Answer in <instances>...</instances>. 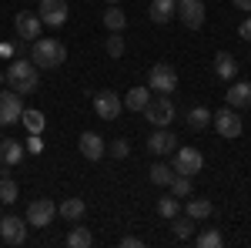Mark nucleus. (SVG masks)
<instances>
[{
	"label": "nucleus",
	"mask_w": 251,
	"mask_h": 248,
	"mask_svg": "<svg viewBox=\"0 0 251 248\" xmlns=\"http://www.w3.org/2000/svg\"><path fill=\"white\" fill-rule=\"evenodd\" d=\"M84 211H87L84 198H67V201H60V205H57V215H60V218H67V221H80Z\"/></svg>",
	"instance_id": "aec40b11"
},
{
	"label": "nucleus",
	"mask_w": 251,
	"mask_h": 248,
	"mask_svg": "<svg viewBox=\"0 0 251 248\" xmlns=\"http://www.w3.org/2000/svg\"><path fill=\"white\" fill-rule=\"evenodd\" d=\"M234 7H238V10H251V0H231Z\"/></svg>",
	"instance_id": "4c0bfd02"
},
{
	"label": "nucleus",
	"mask_w": 251,
	"mask_h": 248,
	"mask_svg": "<svg viewBox=\"0 0 251 248\" xmlns=\"http://www.w3.org/2000/svg\"><path fill=\"white\" fill-rule=\"evenodd\" d=\"M211 111H208V108H204V104H198V108H191V111H188V117H184V121H188V128H191V131H204V128H211Z\"/></svg>",
	"instance_id": "412c9836"
},
{
	"label": "nucleus",
	"mask_w": 251,
	"mask_h": 248,
	"mask_svg": "<svg viewBox=\"0 0 251 248\" xmlns=\"http://www.w3.org/2000/svg\"><path fill=\"white\" fill-rule=\"evenodd\" d=\"M0 218H3V215H0Z\"/></svg>",
	"instance_id": "79ce46f5"
},
{
	"label": "nucleus",
	"mask_w": 251,
	"mask_h": 248,
	"mask_svg": "<svg viewBox=\"0 0 251 248\" xmlns=\"http://www.w3.org/2000/svg\"><path fill=\"white\" fill-rule=\"evenodd\" d=\"M141 114L148 117L154 128H168L177 111H174V101L168 94H151V101L144 104V111H141Z\"/></svg>",
	"instance_id": "7ed1b4c3"
},
{
	"label": "nucleus",
	"mask_w": 251,
	"mask_h": 248,
	"mask_svg": "<svg viewBox=\"0 0 251 248\" xmlns=\"http://www.w3.org/2000/svg\"><path fill=\"white\" fill-rule=\"evenodd\" d=\"M30 60L37 64V71H57L67 60V47L54 37H37L30 40Z\"/></svg>",
	"instance_id": "f03ea898"
},
{
	"label": "nucleus",
	"mask_w": 251,
	"mask_h": 248,
	"mask_svg": "<svg viewBox=\"0 0 251 248\" xmlns=\"http://www.w3.org/2000/svg\"><path fill=\"white\" fill-rule=\"evenodd\" d=\"M171 235L177 238V242H188L194 235V218H188V215H174L171 218Z\"/></svg>",
	"instance_id": "b1692460"
},
{
	"label": "nucleus",
	"mask_w": 251,
	"mask_h": 248,
	"mask_svg": "<svg viewBox=\"0 0 251 248\" xmlns=\"http://www.w3.org/2000/svg\"><path fill=\"white\" fill-rule=\"evenodd\" d=\"M225 97H228V108H238V111H241V108H248V104H251V84H245V81H234Z\"/></svg>",
	"instance_id": "a211bd4d"
},
{
	"label": "nucleus",
	"mask_w": 251,
	"mask_h": 248,
	"mask_svg": "<svg viewBox=\"0 0 251 248\" xmlns=\"http://www.w3.org/2000/svg\"><path fill=\"white\" fill-rule=\"evenodd\" d=\"M40 14V24H47V27H64L67 24V14H71V7L64 3V0H40L37 7Z\"/></svg>",
	"instance_id": "9b49d317"
},
{
	"label": "nucleus",
	"mask_w": 251,
	"mask_h": 248,
	"mask_svg": "<svg viewBox=\"0 0 251 248\" xmlns=\"http://www.w3.org/2000/svg\"><path fill=\"white\" fill-rule=\"evenodd\" d=\"M121 245H124V248H141L144 242H141L137 235H127V238H121Z\"/></svg>",
	"instance_id": "e433bc0d"
},
{
	"label": "nucleus",
	"mask_w": 251,
	"mask_h": 248,
	"mask_svg": "<svg viewBox=\"0 0 251 248\" xmlns=\"http://www.w3.org/2000/svg\"><path fill=\"white\" fill-rule=\"evenodd\" d=\"M211 124H214V131L221 134V138H241V128H245L238 108H221V111H214Z\"/></svg>",
	"instance_id": "423d86ee"
},
{
	"label": "nucleus",
	"mask_w": 251,
	"mask_h": 248,
	"mask_svg": "<svg viewBox=\"0 0 251 248\" xmlns=\"http://www.w3.org/2000/svg\"><path fill=\"white\" fill-rule=\"evenodd\" d=\"M238 37H241V40H251V17H248V20H241V27H238Z\"/></svg>",
	"instance_id": "c9c22d12"
},
{
	"label": "nucleus",
	"mask_w": 251,
	"mask_h": 248,
	"mask_svg": "<svg viewBox=\"0 0 251 248\" xmlns=\"http://www.w3.org/2000/svg\"><path fill=\"white\" fill-rule=\"evenodd\" d=\"M0 174H3V171H0Z\"/></svg>",
	"instance_id": "c03bdc74"
},
{
	"label": "nucleus",
	"mask_w": 251,
	"mask_h": 248,
	"mask_svg": "<svg viewBox=\"0 0 251 248\" xmlns=\"http://www.w3.org/2000/svg\"><path fill=\"white\" fill-rule=\"evenodd\" d=\"M198 245H201V248H221V245H225V238H221V231H218V228H208V231L198 235Z\"/></svg>",
	"instance_id": "2f4dec72"
},
{
	"label": "nucleus",
	"mask_w": 251,
	"mask_h": 248,
	"mask_svg": "<svg viewBox=\"0 0 251 248\" xmlns=\"http://www.w3.org/2000/svg\"><path fill=\"white\" fill-rule=\"evenodd\" d=\"M177 148V138H174L168 128H154V134L148 138V151L154 154V158H164V154H174Z\"/></svg>",
	"instance_id": "4468645a"
},
{
	"label": "nucleus",
	"mask_w": 251,
	"mask_h": 248,
	"mask_svg": "<svg viewBox=\"0 0 251 248\" xmlns=\"http://www.w3.org/2000/svg\"><path fill=\"white\" fill-rule=\"evenodd\" d=\"M54 201L50 198H34L30 205H27V225H34V228H47V225H54Z\"/></svg>",
	"instance_id": "1a4fd4ad"
},
{
	"label": "nucleus",
	"mask_w": 251,
	"mask_h": 248,
	"mask_svg": "<svg viewBox=\"0 0 251 248\" xmlns=\"http://www.w3.org/2000/svg\"><path fill=\"white\" fill-rule=\"evenodd\" d=\"M174 10H177V0H151L148 17L154 20V24H168V20L174 17Z\"/></svg>",
	"instance_id": "6ab92c4d"
},
{
	"label": "nucleus",
	"mask_w": 251,
	"mask_h": 248,
	"mask_svg": "<svg viewBox=\"0 0 251 248\" xmlns=\"http://www.w3.org/2000/svg\"><path fill=\"white\" fill-rule=\"evenodd\" d=\"M174 17L181 20L188 30H198L204 27V0H177V10Z\"/></svg>",
	"instance_id": "6e6552de"
},
{
	"label": "nucleus",
	"mask_w": 251,
	"mask_h": 248,
	"mask_svg": "<svg viewBox=\"0 0 251 248\" xmlns=\"http://www.w3.org/2000/svg\"><path fill=\"white\" fill-rule=\"evenodd\" d=\"M0 141H3V138H0Z\"/></svg>",
	"instance_id": "37998d69"
},
{
	"label": "nucleus",
	"mask_w": 251,
	"mask_h": 248,
	"mask_svg": "<svg viewBox=\"0 0 251 248\" xmlns=\"http://www.w3.org/2000/svg\"><path fill=\"white\" fill-rule=\"evenodd\" d=\"M27 151H30V154H40V151H44V141H40V134H30V138H27Z\"/></svg>",
	"instance_id": "f704fd0d"
},
{
	"label": "nucleus",
	"mask_w": 251,
	"mask_h": 248,
	"mask_svg": "<svg viewBox=\"0 0 251 248\" xmlns=\"http://www.w3.org/2000/svg\"><path fill=\"white\" fill-rule=\"evenodd\" d=\"M24 114V101L20 94L10 87V91H0V128H10L14 121H20Z\"/></svg>",
	"instance_id": "9d476101"
},
{
	"label": "nucleus",
	"mask_w": 251,
	"mask_h": 248,
	"mask_svg": "<svg viewBox=\"0 0 251 248\" xmlns=\"http://www.w3.org/2000/svg\"><path fill=\"white\" fill-rule=\"evenodd\" d=\"M148 87H151V94H171L174 87H177V71H174L171 64H154L151 71H148Z\"/></svg>",
	"instance_id": "20e7f679"
},
{
	"label": "nucleus",
	"mask_w": 251,
	"mask_h": 248,
	"mask_svg": "<svg viewBox=\"0 0 251 248\" xmlns=\"http://www.w3.org/2000/svg\"><path fill=\"white\" fill-rule=\"evenodd\" d=\"M168 188H171V194H174V198H191V191H194V181L188 178V174H174V178H171V185H168Z\"/></svg>",
	"instance_id": "bb28decb"
},
{
	"label": "nucleus",
	"mask_w": 251,
	"mask_h": 248,
	"mask_svg": "<svg viewBox=\"0 0 251 248\" xmlns=\"http://www.w3.org/2000/svg\"><path fill=\"white\" fill-rule=\"evenodd\" d=\"M0 201H3V205H14V201H17V181H14V178H3V174H0Z\"/></svg>",
	"instance_id": "7c9ffc66"
},
{
	"label": "nucleus",
	"mask_w": 251,
	"mask_h": 248,
	"mask_svg": "<svg viewBox=\"0 0 251 248\" xmlns=\"http://www.w3.org/2000/svg\"><path fill=\"white\" fill-rule=\"evenodd\" d=\"M104 3H117V0H104Z\"/></svg>",
	"instance_id": "ea45409f"
},
{
	"label": "nucleus",
	"mask_w": 251,
	"mask_h": 248,
	"mask_svg": "<svg viewBox=\"0 0 251 248\" xmlns=\"http://www.w3.org/2000/svg\"><path fill=\"white\" fill-rule=\"evenodd\" d=\"M104 51H107V57H124V37L111 34V37L104 40Z\"/></svg>",
	"instance_id": "473e14b6"
},
{
	"label": "nucleus",
	"mask_w": 251,
	"mask_h": 248,
	"mask_svg": "<svg viewBox=\"0 0 251 248\" xmlns=\"http://www.w3.org/2000/svg\"><path fill=\"white\" fill-rule=\"evenodd\" d=\"M40 17L37 14H30V10H20L17 17H14V30H17V37L27 44V40H37L40 37Z\"/></svg>",
	"instance_id": "ddd939ff"
},
{
	"label": "nucleus",
	"mask_w": 251,
	"mask_h": 248,
	"mask_svg": "<svg viewBox=\"0 0 251 248\" xmlns=\"http://www.w3.org/2000/svg\"><path fill=\"white\" fill-rule=\"evenodd\" d=\"M0 242L10 248H17L27 242V221L17 218V215H3L0 218Z\"/></svg>",
	"instance_id": "0eeeda50"
},
{
	"label": "nucleus",
	"mask_w": 251,
	"mask_h": 248,
	"mask_svg": "<svg viewBox=\"0 0 251 248\" xmlns=\"http://www.w3.org/2000/svg\"><path fill=\"white\" fill-rule=\"evenodd\" d=\"M211 201L208 198H188V205H184V215L194 218V221H204V218H211Z\"/></svg>",
	"instance_id": "4be33fe9"
},
{
	"label": "nucleus",
	"mask_w": 251,
	"mask_h": 248,
	"mask_svg": "<svg viewBox=\"0 0 251 248\" xmlns=\"http://www.w3.org/2000/svg\"><path fill=\"white\" fill-rule=\"evenodd\" d=\"M214 77H221V81H234L238 77V60L228 51H218L214 54Z\"/></svg>",
	"instance_id": "f3484780"
},
{
	"label": "nucleus",
	"mask_w": 251,
	"mask_h": 248,
	"mask_svg": "<svg viewBox=\"0 0 251 248\" xmlns=\"http://www.w3.org/2000/svg\"><path fill=\"white\" fill-rule=\"evenodd\" d=\"M107 154L121 161V158H127V154H131V144H127L124 138H117V141H111V144H107Z\"/></svg>",
	"instance_id": "72a5a7b5"
},
{
	"label": "nucleus",
	"mask_w": 251,
	"mask_h": 248,
	"mask_svg": "<svg viewBox=\"0 0 251 248\" xmlns=\"http://www.w3.org/2000/svg\"><path fill=\"white\" fill-rule=\"evenodd\" d=\"M20 121H24V128H27L30 134H40V131H44V124H47V121H44V114H40V111H34V108H27V111L20 114Z\"/></svg>",
	"instance_id": "c85d7f7f"
},
{
	"label": "nucleus",
	"mask_w": 251,
	"mask_h": 248,
	"mask_svg": "<svg viewBox=\"0 0 251 248\" xmlns=\"http://www.w3.org/2000/svg\"><path fill=\"white\" fill-rule=\"evenodd\" d=\"M151 101V87H131L124 94V108L127 111H144V104Z\"/></svg>",
	"instance_id": "5701e85b"
},
{
	"label": "nucleus",
	"mask_w": 251,
	"mask_h": 248,
	"mask_svg": "<svg viewBox=\"0 0 251 248\" xmlns=\"http://www.w3.org/2000/svg\"><path fill=\"white\" fill-rule=\"evenodd\" d=\"M20 161H24V144L14 141V138H3V141H0V165H3V168H14Z\"/></svg>",
	"instance_id": "dca6fc26"
},
{
	"label": "nucleus",
	"mask_w": 251,
	"mask_h": 248,
	"mask_svg": "<svg viewBox=\"0 0 251 248\" xmlns=\"http://www.w3.org/2000/svg\"><path fill=\"white\" fill-rule=\"evenodd\" d=\"M67 245L71 248H87V245H94V235L84 228V225H74L71 235H67Z\"/></svg>",
	"instance_id": "cd10ccee"
},
{
	"label": "nucleus",
	"mask_w": 251,
	"mask_h": 248,
	"mask_svg": "<svg viewBox=\"0 0 251 248\" xmlns=\"http://www.w3.org/2000/svg\"><path fill=\"white\" fill-rule=\"evenodd\" d=\"M157 215H161V218H168V221H171L174 215H181V198H161V201H157Z\"/></svg>",
	"instance_id": "c756f323"
},
{
	"label": "nucleus",
	"mask_w": 251,
	"mask_h": 248,
	"mask_svg": "<svg viewBox=\"0 0 251 248\" xmlns=\"http://www.w3.org/2000/svg\"><path fill=\"white\" fill-rule=\"evenodd\" d=\"M171 168H174V174H188V178H194V174L204 168V154L198 151V148H174Z\"/></svg>",
	"instance_id": "39448f33"
},
{
	"label": "nucleus",
	"mask_w": 251,
	"mask_h": 248,
	"mask_svg": "<svg viewBox=\"0 0 251 248\" xmlns=\"http://www.w3.org/2000/svg\"><path fill=\"white\" fill-rule=\"evenodd\" d=\"M77 144H80V154H84L87 161H100V158L107 154V144H104V138L97 131H84Z\"/></svg>",
	"instance_id": "2eb2a0df"
},
{
	"label": "nucleus",
	"mask_w": 251,
	"mask_h": 248,
	"mask_svg": "<svg viewBox=\"0 0 251 248\" xmlns=\"http://www.w3.org/2000/svg\"><path fill=\"white\" fill-rule=\"evenodd\" d=\"M3 81H7V84L24 97V94H34V91H37L40 71H37V64H34V60L17 57V60H10V67L3 71Z\"/></svg>",
	"instance_id": "f257e3e1"
},
{
	"label": "nucleus",
	"mask_w": 251,
	"mask_h": 248,
	"mask_svg": "<svg viewBox=\"0 0 251 248\" xmlns=\"http://www.w3.org/2000/svg\"><path fill=\"white\" fill-rule=\"evenodd\" d=\"M104 27H107L111 34H124V27H127V14L117 10L114 3H111V10H104Z\"/></svg>",
	"instance_id": "393cba45"
},
{
	"label": "nucleus",
	"mask_w": 251,
	"mask_h": 248,
	"mask_svg": "<svg viewBox=\"0 0 251 248\" xmlns=\"http://www.w3.org/2000/svg\"><path fill=\"white\" fill-rule=\"evenodd\" d=\"M148 178L154 181L157 188H168V185H171V178H174V168H171V165H164V161H154V165H151V171H148Z\"/></svg>",
	"instance_id": "a878e982"
},
{
	"label": "nucleus",
	"mask_w": 251,
	"mask_h": 248,
	"mask_svg": "<svg viewBox=\"0 0 251 248\" xmlns=\"http://www.w3.org/2000/svg\"><path fill=\"white\" fill-rule=\"evenodd\" d=\"M10 51H14V47H10V44H0V57H7V54H10Z\"/></svg>",
	"instance_id": "58836bf2"
},
{
	"label": "nucleus",
	"mask_w": 251,
	"mask_h": 248,
	"mask_svg": "<svg viewBox=\"0 0 251 248\" xmlns=\"http://www.w3.org/2000/svg\"><path fill=\"white\" fill-rule=\"evenodd\" d=\"M94 111L100 121H114V117H121V111H124V101L114 94V91H97L94 94Z\"/></svg>",
	"instance_id": "f8f14e48"
},
{
	"label": "nucleus",
	"mask_w": 251,
	"mask_h": 248,
	"mask_svg": "<svg viewBox=\"0 0 251 248\" xmlns=\"http://www.w3.org/2000/svg\"><path fill=\"white\" fill-rule=\"evenodd\" d=\"M0 84H3V71H0Z\"/></svg>",
	"instance_id": "a19ab883"
}]
</instances>
